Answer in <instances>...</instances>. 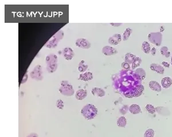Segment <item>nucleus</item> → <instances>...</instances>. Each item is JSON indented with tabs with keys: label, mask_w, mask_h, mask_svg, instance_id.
<instances>
[{
	"label": "nucleus",
	"mask_w": 172,
	"mask_h": 137,
	"mask_svg": "<svg viewBox=\"0 0 172 137\" xmlns=\"http://www.w3.org/2000/svg\"><path fill=\"white\" fill-rule=\"evenodd\" d=\"M45 62L46 65L58 63V57L56 54L53 53H51L48 56H46L45 58Z\"/></svg>",
	"instance_id": "obj_10"
},
{
	"label": "nucleus",
	"mask_w": 172,
	"mask_h": 137,
	"mask_svg": "<svg viewBox=\"0 0 172 137\" xmlns=\"http://www.w3.org/2000/svg\"><path fill=\"white\" fill-rule=\"evenodd\" d=\"M148 37L151 43L158 46L161 45L162 41V34L160 32L150 33Z\"/></svg>",
	"instance_id": "obj_2"
},
{
	"label": "nucleus",
	"mask_w": 172,
	"mask_h": 137,
	"mask_svg": "<svg viewBox=\"0 0 172 137\" xmlns=\"http://www.w3.org/2000/svg\"><path fill=\"white\" fill-rule=\"evenodd\" d=\"M171 64H172V57H171Z\"/></svg>",
	"instance_id": "obj_40"
},
{
	"label": "nucleus",
	"mask_w": 172,
	"mask_h": 137,
	"mask_svg": "<svg viewBox=\"0 0 172 137\" xmlns=\"http://www.w3.org/2000/svg\"><path fill=\"white\" fill-rule=\"evenodd\" d=\"M102 52L106 56H111L118 53L117 50L112 46H106L103 47L102 48Z\"/></svg>",
	"instance_id": "obj_6"
},
{
	"label": "nucleus",
	"mask_w": 172,
	"mask_h": 137,
	"mask_svg": "<svg viewBox=\"0 0 172 137\" xmlns=\"http://www.w3.org/2000/svg\"><path fill=\"white\" fill-rule=\"evenodd\" d=\"M142 50L146 54H148V53H149L150 52V45L149 44V43L148 42H147V41H144L142 42Z\"/></svg>",
	"instance_id": "obj_21"
},
{
	"label": "nucleus",
	"mask_w": 172,
	"mask_h": 137,
	"mask_svg": "<svg viewBox=\"0 0 172 137\" xmlns=\"http://www.w3.org/2000/svg\"><path fill=\"white\" fill-rule=\"evenodd\" d=\"M122 36L120 34H114L108 39V43L112 45H117L122 41Z\"/></svg>",
	"instance_id": "obj_8"
},
{
	"label": "nucleus",
	"mask_w": 172,
	"mask_h": 137,
	"mask_svg": "<svg viewBox=\"0 0 172 137\" xmlns=\"http://www.w3.org/2000/svg\"><path fill=\"white\" fill-rule=\"evenodd\" d=\"M132 32V30L131 29V28H128L125 29V30L124 31L123 33V35H122V40L125 41H127L128 39H129L130 37V35L131 34Z\"/></svg>",
	"instance_id": "obj_24"
},
{
	"label": "nucleus",
	"mask_w": 172,
	"mask_h": 137,
	"mask_svg": "<svg viewBox=\"0 0 172 137\" xmlns=\"http://www.w3.org/2000/svg\"><path fill=\"white\" fill-rule=\"evenodd\" d=\"M137 56H135V55H134V54H132L131 53H128L125 54V61L129 63V64H132L134 61V59Z\"/></svg>",
	"instance_id": "obj_20"
},
{
	"label": "nucleus",
	"mask_w": 172,
	"mask_h": 137,
	"mask_svg": "<svg viewBox=\"0 0 172 137\" xmlns=\"http://www.w3.org/2000/svg\"><path fill=\"white\" fill-rule=\"evenodd\" d=\"M150 68L152 71L155 72L157 73L160 74H164V71H165V69L162 66H161V65L155 63H153L151 64Z\"/></svg>",
	"instance_id": "obj_11"
},
{
	"label": "nucleus",
	"mask_w": 172,
	"mask_h": 137,
	"mask_svg": "<svg viewBox=\"0 0 172 137\" xmlns=\"http://www.w3.org/2000/svg\"><path fill=\"white\" fill-rule=\"evenodd\" d=\"M88 68V65H87L85 62V61H81L79 63V66H78V70L80 73H83L86 72Z\"/></svg>",
	"instance_id": "obj_19"
},
{
	"label": "nucleus",
	"mask_w": 172,
	"mask_h": 137,
	"mask_svg": "<svg viewBox=\"0 0 172 137\" xmlns=\"http://www.w3.org/2000/svg\"><path fill=\"white\" fill-rule=\"evenodd\" d=\"M58 67V63H54V64H50V65H46V70L49 73H53L55 72Z\"/></svg>",
	"instance_id": "obj_25"
},
{
	"label": "nucleus",
	"mask_w": 172,
	"mask_h": 137,
	"mask_svg": "<svg viewBox=\"0 0 172 137\" xmlns=\"http://www.w3.org/2000/svg\"><path fill=\"white\" fill-rule=\"evenodd\" d=\"M161 29H160V32L161 33V32H162L164 30V26H161Z\"/></svg>",
	"instance_id": "obj_39"
},
{
	"label": "nucleus",
	"mask_w": 172,
	"mask_h": 137,
	"mask_svg": "<svg viewBox=\"0 0 172 137\" xmlns=\"http://www.w3.org/2000/svg\"><path fill=\"white\" fill-rule=\"evenodd\" d=\"M144 90V86L143 85H140L137 86L132 92V97H138L141 96Z\"/></svg>",
	"instance_id": "obj_15"
},
{
	"label": "nucleus",
	"mask_w": 172,
	"mask_h": 137,
	"mask_svg": "<svg viewBox=\"0 0 172 137\" xmlns=\"http://www.w3.org/2000/svg\"><path fill=\"white\" fill-rule=\"evenodd\" d=\"M59 41H60L59 39L52 37V38L49 41L48 43L46 45V47L48 48H49V49L55 48L58 45Z\"/></svg>",
	"instance_id": "obj_18"
},
{
	"label": "nucleus",
	"mask_w": 172,
	"mask_h": 137,
	"mask_svg": "<svg viewBox=\"0 0 172 137\" xmlns=\"http://www.w3.org/2000/svg\"><path fill=\"white\" fill-rule=\"evenodd\" d=\"M122 24V23H110L111 25H112L113 26H117V27L121 26Z\"/></svg>",
	"instance_id": "obj_36"
},
{
	"label": "nucleus",
	"mask_w": 172,
	"mask_h": 137,
	"mask_svg": "<svg viewBox=\"0 0 172 137\" xmlns=\"http://www.w3.org/2000/svg\"><path fill=\"white\" fill-rule=\"evenodd\" d=\"M63 56L67 61H70L74 57V52L71 48H65L63 50Z\"/></svg>",
	"instance_id": "obj_7"
},
{
	"label": "nucleus",
	"mask_w": 172,
	"mask_h": 137,
	"mask_svg": "<svg viewBox=\"0 0 172 137\" xmlns=\"http://www.w3.org/2000/svg\"><path fill=\"white\" fill-rule=\"evenodd\" d=\"M122 67L125 69H129L130 68V64L125 61L122 63Z\"/></svg>",
	"instance_id": "obj_32"
},
{
	"label": "nucleus",
	"mask_w": 172,
	"mask_h": 137,
	"mask_svg": "<svg viewBox=\"0 0 172 137\" xmlns=\"http://www.w3.org/2000/svg\"><path fill=\"white\" fill-rule=\"evenodd\" d=\"M91 93L94 96H96L99 98H102L105 97L106 94L105 91L103 89L100 87H95L92 88Z\"/></svg>",
	"instance_id": "obj_9"
},
{
	"label": "nucleus",
	"mask_w": 172,
	"mask_h": 137,
	"mask_svg": "<svg viewBox=\"0 0 172 137\" xmlns=\"http://www.w3.org/2000/svg\"><path fill=\"white\" fill-rule=\"evenodd\" d=\"M161 64L162 66H164L165 67H169V66H170V64L168 62H166V61H162L161 62Z\"/></svg>",
	"instance_id": "obj_34"
},
{
	"label": "nucleus",
	"mask_w": 172,
	"mask_h": 137,
	"mask_svg": "<svg viewBox=\"0 0 172 137\" xmlns=\"http://www.w3.org/2000/svg\"><path fill=\"white\" fill-rule=\"evenodd\" d=\"M31 77L33 79L36 81H41L43 78V70L42 67L40 65H37L35 67L33 70L30 74Z\"/></svg>",
	"instance_id": "obj_3"
},
{
	"label": "nucleus",
	"mask_w": 172,
	"mask_h": 137,
	"mask_svg": "<svg viewBox=\"0 0 172 137\" xmlns=\"http://www.w3.org/2000/svg\"><path fill=\"white\" fill-rule=\"evenodd\" d=\"M68 84H69V83H68V82L67 81H62V82H61V86L67 85H68Z\"/></svg>",
	"instance_id": "obj_37"
},
{
	"label": "nucleus",
	"mask_w": 172,
	"mask_h": 137,
	"mask_svg": "<svg viewBox=\"0 0 172 137\" xmlns=\"http://www.w3.org/2000/svg\"><path fill=\"white\" fill-rule=\"evenodd\" d=\"M161 54L164 56L165 57L168 58L171 56V52L169 51V49L166 46H162L160 49Z\"/></svg>",
	"instance_id": "obj_26"
},
{
	"label": "nucleus",
	"mask_w": 172,
	"mask_h": 137,
	"mask_svg": "<svg viewBox=\"0 0 172 137\" xmlns=\"http://www.w3.org/2000/svg\"><path fill=\"white\" fill-rule=\"evenodd\" d=\"M154 131L151 129H148L144 134V137H154Z\"/></svg>",
	"instance_id": "obj_31"
},
{
	"label": "nucleus",
	"mask_w": 172,
	"mask_h": 137,
	"mask_svg": "<svg viewBox=\"0 0 172 137\" xmlns=\"http://www.w3.org/2000/svg\"><path fill=\"white\" fill-rule=\"evenodd\" d=\"M56 106L59 110H63L64 109V102L61 99H58L56 102Z\"/></svg>",
	"instance_id": "obj_30"
},
{
	"label": "nucleus",
	"mask_w": 172,
	"mask_h": 137,
	"mask_svg": "<svg viewBox=\"0 0 172 137\" xmlns=\"http://www.w3.org/2000/svg\"><path fill=\"white\" fill-rule=\"evenodd\" d=\"M75 44L78 47L85 49H89L91 46V43L85 39H76Z\"/></svg>",
	"instance_id": "obj_5"
},
{
	"label": "nucleus",
	"mask_w": 172,
	"mask_h": 137,
	"mask_svg": "<svg viewBox=\"0 0 172 137\" xmlns=\"http://www.w3.org/2000/svg\"><path fill=\"white\" fill-rule=\"evenodd\" d=\"M127 125V119L124 116L119 118L117 120V125L119 127H125Z\"/></svg>",
	"instance_id": "obj_22"
},
{
	"label": "nucleus",
	"mask_w": 172,
	"mask_h": 137,
	"mask_svg": "<svg viewBox=\"0 0 172 137\" xmlns=\"http://www.w3.org/2000/svg\"><path fill=\"white\" fill-rule=\"evenodd\" d=\"M98 109L91 103L86 105L81 110V114L87 120H91L96 117L98 114Z\"/></svg>",
	"instance_id": "obj_1"
},
{
	"label": "nucleus",
	"mask_w": 172,
	"mask_h": 137,
	"mask_svg": "<svg viewBox=\"0 0 172 137\" xmlns=\"http://www.w3.org/2000/svg\"><path fill=\"white\" fill-rule=\"evenodd\" d=\"M129 112L132 114H137L141 112V107L138 104H132L129 107Z\"/></svg>",
	"instance_id": "obj_17"
},
{
	"label": "nucleus",
	"mask_w": 172,
	"mask_h": 137,
	"mask_svg": "<svg viewBox=\"0 0 172 137\" xmlns=\"http://www.w3.org/2000/svg\"><path fill=\"white\" fill-rule=\"evenodd\" d=\"M87 96V91L86 89H79L78 90L75 95L76 99L78 101H82L85 98H86Z\"/></svg>",
	"instance_id": "obj_12"
},
{
	"label": "nucleus",
	"mask_w": 172,
	"mask_h": 137,
	"mask_svg": "<svg viewBox=\"0 0 172 137\" xmlns=\"http://www.w3.org/2000/svg\"><path fill=\"white\" fill-rule=\"evenodd\" d=\"M93 74L91 72H86L82 73L79 76V79L83 81H89L93 79Z\"/></svg>",
	"instance_id": "obj_14"
},
{
	"label": "nucleus",
	"mask_w": 172,
	"mask_h": 137,
	"mask_svg": "<svg viewBox=\"0 0 172 137\" xmlns=\"http://www.w3.org/2000/svg\"><path fill=\"white\" fill-rule=\"evenodd\" d=\"M149 86L151 90L155 92H160L161 91V86L157 81H151L149 83Z\"/></svg>",
	"instance_id": "obj_13"
},
{
	"label": "nucleus",
	"mask_w": 172,
	"mask_h": 137,
	"mask_svg": "<svg viewBox=\"0 0 172 137\" xmlns=\"http://www.w3.org/2000/svg\"><path fill=\"white\" fill-rule=\"evenodd\" d=\"M26 137H39V136L36 133H32V134H29V136H28Z\"/></svg>",
	"instance_id": "obj_38"
},
{
	"label": "nucleus",
	"mask_w": 172,
	"mask_h": 137,
	"mask_svg": "<svg viewBox=\"0 0 172 137\" xmlns=\"http://www.w3.org/2000/svg\"><path fill=\"white\" fill-rule=\"evenodd\" d=\"M28 72H26V73L25 74V75L22 78V84H23L26 82V81L28 79Z\"/></svg>",
	"instance_id": "obj_33"
},
{
	"label": "nucleus",
	"mask_w": 172,
	"mask_h": 137,
	"mask_svg": "<svg viewBox=\"0 0 172 137\" xmlns=\"http://www.w3.org/2000/svg\"><path fill=\"white\" fill-rule=\"evenodd\" d=\"M172 85V79L170 77H165L161 80V85L165 89L169 88Z\"/></svg>",
	"instance_id": "obj_16"
},
{
	"label": "nucleus",
	"mask_w": 172,
	"mask_h": 137,
	"mask_svg": "<svg viewBox=\"0 0 172 137\" xmlns=\"http://www.w3.org/2000/svg\"><path fill=\"white\" fill-rule=\"evenodd\" d=\"M150 52L151 53V54H152L153 56H154L155 55V54H156V48H154V47H153V48H151V49Z\"/></svg>",
	"instance_id": "obj_35"
},
{
	"label": "nucleus",
	"mask_w": 172,
	"mask_h": 137,
	"mask_svg": "<svg viewBox=\"0 0 172 137\" xmlns=\"http://www.w3.org/2000/svg\"><path fill=\"white\" fill-rule=\"evenodd\" d=\"M141 62H142L141 59L139 57H136L135 59H134V61L132 63L131 69H133V70L135 69L137 67H138L140 65Z\"/></svg>",
	"instance_id": "obj_27"
},
{
	"label": "nucleus",
	"mask_w": 172,
	"mask_h": 137,
	"mask_svg": "<svg viewBox=\"0 0 172 137\" xmlns=\"http://www.w3.org/2000/svg\"><path fill=\"white\" fill-rule=\"evenodd\" d=\"M145 109L148 113H149L150 114H155V113L156 112L155 108L151 104H148L146 105V106L145 107Z\"/></svg>",
	"instance_id": "obj_28"
},
{
	"label": "nucleus",
	"mask_w": 172,
	"mask_h": 137,
	"mask_svg": "<svg viewBox=\"0 0 172 137\" xmlns=\"http://www.w3.org/2000/svg\"><path fill=\"white\" fill-rule=\"evenodd\" d=\"M64 35V32L62 30H60L57 33H56L53 37H55V38H56V39H59V41H60L61 39H63Z\"/></svg>",
	"instance_id": "obj_29"
},
{
	"label": "nucleus",
	"mask_w": 172,
	"mask_h": 137,
	"mask_svg": "<svg viewBox=\"0 0 172 137\" xmlns=\"http://www.w3.org/2000/svg\"><path fill=\"white\" fill-rule=\"evenodd\" d=\"M59 92L62 95L66 97H71L73 96L75 93L72 85L70 84L61 86L59 88Z\"/></svg>",
	"instance_id": "obj_4"
},
{
	"label": "nucleus",
	"mask_w": 172,
	"mask_h": 137,
	"mask_svg": "<svg viewBox=\"0 0 172 137\" xmlns=\"http://www.w3.org/2000/svg\"><path fill=\"white\" fill-rule=\"evenodd\" d=\"M135 73L141 80H143L146 78V72L142 68L137 69L135 70Z\"/></svg>",
	"instance_id": "obj_23"
}]
</instances>
